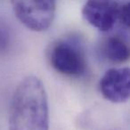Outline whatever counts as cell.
Segmentation results:
<instances>
[{
  "label": "cell",
  "mask_w": 130,
  "mask_h": 130,
  "mask_svg": "<svg viewBox=\"0 0 130 130\" xmlns=\"http://www.w3.org/2000/svg\"><path fill=\"white\" fill-rule=\"evenodd\" d=\"M9 130H48L49 107L42 81L35 76L23 78L14 89L10 103Z\"/></svg>",
  "instance_id": "6da1fadb"
},
{
  "label": "cell",
  "mask_w": 130,
  "mask_h": 130,
  "mask_svg": "<svg viewBox=\"0 0 130 130\" xmlns=\"http://www.w3.org/2000/svg\"><path fill=\"white\" fill-rule=\"evenodd\" d=\"M48 59L54 71L64 76L81 77L87 71L86 55L80 44L72 38H61L52 44Z\"/></svg>",
  "instance_id": "7a4b0ae2"
},
{
  "label": "cell",
  "mask_w": 130,
  "mask_h": 130,
  "mask_svg": "<svg viewBox=\"0 0 130 130\" xmlns=\"http://www.w3.org/2000/svg\"><path fill=\"white\" fill-rule=\"evenodd\" d=\"M15 16L29 29L45 31L53 23L56 11L54 1H13Z\"/></svg>",
  "instance_id": "3957f363"
},
{
  "label": "cell",
  "mask_w": 130,
  "mask_h": 130,
  "mask_svg": "<svg viewBox=\"0 0 130 130\" xmlns=\"http://www.w3.org/2000/svg\"><path fill=\"white\" fill-rule=\"evenodd\" d=\"M99 89L107 101L113 103L126 102L130 94L129 69L124 67L108 70L100 79Z\"/></svg>",
  "instance_id": "277c9868"
},
{
  "label": "cell",
  "mask_w": 130,
  "mask_h": 130,
  "mask_svg": "<svg viewBox=\"0 0 130 130\" xmlns=\"http://www.w3.org/2000/svg\"><path fill=\"white\" fill-rule=\"evenodd\" d=\"M119 2L87 1L82 8V16L94 28L103 32L111 30L118 22Z\"/></svg>",
  "instance_id": "5b68a950"
},
{
  "label": "cell",
  "mask_w": 130,
  "mask_h": 130,
  "mask_svg": "<svg viewBox=\"0 0 130 130\" xmlns=\"http://www.w3.org/2000/svg\"><path fill=\"white\" fill-rule=\"evenodd\" d=\"M102 54L108 61L113 63H123L129 58V46L122 37L111 35L103 40Z\"/></svg>",
  "instance_id": "8992f818"
},
{
  "label": "cell",
  "mask_w": 130,
  "mask_h": 130,
  "mask_svg": "<svg viewBox=\"0 0 130 130\" xmlns=\"http://www.w3.org/2000/svg\"><path fill=\"white\" fill-rule=\"evenodd\" d=\"M12 35L7 24L0 20V54H4L9 49Z\"/></svg>",
  "instance_id": "52a82bcc"
},
{
  "label": "cell",
  "mask_w": 130,
  "mask_h": 130,
  "mask_svg": "<svg viewBox=\"0 0 130 130\" xmlns=\"http://www.w3.org/2000/svg\"><path fill=\"white\" fill-rule=\"evenodd\" d=\"M130 21V5L128 2H119L118 9V22L126 29L129 28Z\"/></svg>",
  "instance_id": "ba28073f"
}]
</instances>
